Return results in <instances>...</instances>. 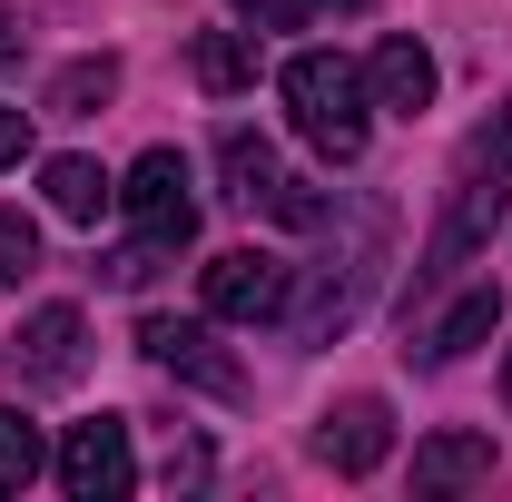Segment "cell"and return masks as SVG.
Wrapping results in <instances>:
<instances>
[{
  "instance_id": "cell-1",
  "label": "cell",
  "mask_w": 512,
  "mask_h": 502,
  "mask_svg": "<svg viewBox=\"0 0 512 502\" xmlns=\"http://www.w3.org/2000/svg\"><path fill=\"white\" fill-rule=\"evenodd\" d=\"M503 188H512V109H493V119L473 128V148L453 158L444 227H434V247L414 256V296H434L473 247H493V227H503Z\"/></svg>"
},
{
  "instance_id": "cell-2",
  "label": "cell",
  "mask_w": 512,
  "mask_h": 502,
  "mask_svg": "<svg viewBox=\"0 0 512 502\" xmlns=\"http://www.w3.org/2000/svg\"><path fill=\"white\" fill-rule=\"evenodd\" d=\"M276 89H286V119L296 138L335 158V168H355L365 158V138H375V89H365V69L335 60V50H296V60L276 69Z\"/></svg>"
},
{
  "instance_id": "cell-3",
  "label": "cell",
  "mask_w": 512,
  "mask_h": 502,
  "mask_svg": "<svg viewBox=\"0 0 512 502\" xmlns=\"http://www.w3.org/2000/svg\"><path fill=\"white\" fill-rule=\"evenodd\" d=\"M119 207H128V227H138L148 247L178 256L197 237V168L178 158V148H148V158L119 178Z\"/></svg>"
},
{
  "instance_id": "cell-4",
  "label": "cell",
  "mask_w": 512,
  "mask_h": 502,
  "mask_svg": "<svg viewBox=\"0 0 512 502\" xmlns=\"http://www.w3.org/2000/svg\"><path fill=\"white\" fill-rule=\"evenodd\" d=\"M286 296H296V266H286V256H266V247L207 256V315H217V325H276Z\"/></svg>"
},
{
  "instance_id": "cell-5",
  "label": "cell",
  "mask_w": 512,
  "mask_h": 502,
  "mask_svg": "<svg viewBox=\"0 0 512 502\" xmlns=\"http://www.w3.org/2000/svg\"><path fill=\"white\" fill-rule=\"evenodd\" d=\"M50 473H60L69 502H119L138 483V453H128V424L119 414H89V424H69L60 453H50Z\"/></svg>"
},
{
  "instance_id": "cell-6",
  "label": "cell",
  "mask_w": 512,
  "mask_h": 502,
  "mask_svg": "<svg viewBox=\"0 0 512 502\" xmlns=\"http://www.w3.org/2000/svg\"><path fill=\"white\" fill-rule=\"evenodd\" d=\"M138 355L158 365V375H178V384H197V394H247V375H237V355H217V335L197 325V315H148L138 325Z\"/></svg>"
},
{
  "instance_id": "cell-7",
  "label": "cell",
  "mask_w": 512,
  "mask_h": 502,
  "mask_svg": "<svg viewBox=\"0 0 512 502\" xmlns=\"http://www.w3.org/2000/svg\"><path fill=\"white\" fill-rule=\"evenodd\" d=\"M384 453H394V414H384V394H345V404L316 424V463H325V473H345V483H365Z\"/></svg>"
},
{
  "instance_id": "cell-8",
  "label": "cell",
  "mask_w": 512,
  "mask_h": 502,
  "mask_svg": "<svg viewBox=\"0 0 512 502\" xmlns=\"http://www.w3.org/2000/svg\"><path fill=\"white\" fill-rule=\"evenodd\" d=\"M20 375L30 384H79V365H89V325H79V306H40L30 325H20Z\"/></svg>"
},
{
  "instance_id": "cell-9",
  "label": "cell",
  "mask_w": 512,
  "mask_h": 502,
  "mask_svg": "<svg viewBox=\"0 0 512 502\" xmlns=\"http://www.w3.org/2000/svg\"><path fill=\"white\" fill-rule=\"evenodd\" d=\"M365 89H375V109H394V119H424L434 109V50L424 40H375Z\"/></svg>"
},
{
  "instance_id": "cell-10",
  "label": "cell",
  "mask_w": 512,
  "mask_h": 502,
  "mask_svg": "<svg viewBox=\"0 0 512 502\" xmlns=\"http://www.w3.org/2000/svg\"><path fill=\"white\" fill-rule=\"evenodd\" d=\"M40 197H50L60 227H99V217L119 207V178H109L99 158H40Z\"/></svg>"
},
{
  "instance_id": "cell-11",
  "label": "cell",
  "mask_w": 512,
  "mask_h": 502,
  "mask_svg": "<svg viewBox=\"0 0 512 502\" xmlns=\"http://www.w3.org/2000/svg\"><path fill=\"white\" fill-rule=\"evenodd\" d=\"M493 325H503V286H473V296H453V306L414 335V355H424V365H463V355H473Z\"/></svg>"
},
{
  "instance_id": "cell-12",
  "label": "cell",
  "mask_w": 512,
  "mask_h": 502,
  "mask_svg": "<svg viewBox=\"0 0 512 502\" xmlns=\"http://www.w3.org/2000/svg\"><path fill=\"white\" fill-rule=\"evenodd\" d=\"M473 483H493V434H434L414 443V493H473Z\"/></svg>"
},
{
  "instance_id": "cell-13",
  "label": "cell",
  "mask_w": 512,
  "mask_h": 502,
  "mask_svg": "<svg viewBox=\"0 0 512 502\" xmlns=\"http://www.w3.org/2000/svg\"><path fill=\"white\" fill-rule=\"evenodd\" d=\"M217 178H227L237 207H276V188H286V168H276V148H266L256 128H227V138H217Z\"/></svg>"
},
{
  "instance_id": "cell-14",
  "label": "cell",
  "mask_w": 512,
  "mask_h": 502,
  "mask_svg": "<svg viewBox=\"0 0 512 502\" xmlns=\"http://www.w3.org/2000/svg\"><path fill=\"white\" fill-rule=\"evenodd\" d=\"M188 69H197L207 99H237V89H256V40H247V30H197Z\"/></svg>"
},
{
  "instance_id": "cell-15",
  "label": "cell",
  "mask_w": 512,
  "mask_h": 502,
  "mask_svg": "<svg viewBox=\"0 0 512 502\" xmlns=\"http://www.w3.org/2000/svg\"><path fill=\"white\" fill-rule=\"evenodd\" d=\"M109 99H119V60H109V50H89V60H69L60 79H50V109H60V119H99Z\"/></svg>"
},
{
  "instance_id": "cell-16",
  "label": "cell",
  "mask_w": 512,
  "mask_h": 502,
  "mask_svg": "<svg viewBox=\"0 0 512 502\" xmlns=\"http://www.w3.org/2000/svg\"><path fill=\"white\" fill-rule=\"evenodd\" d=\"M40 463H50V443H40V424L0 404V493H20V483H30Z\"/></svg>"
},
{
  "instance_id": "cell-17",
  "label": "cell",
  "mask_w": 512,
  "mask_h": 502,
  "mask_svg": "<svg viewBox=\"0 0 512 502\" xmlns=\"http://www.w3.org/2000/svg\"><path fill=\"white\" fill-rule=\"evenodd\" d=\"M30 266H40V227H30L20 207H0V286H20Z\"/></svg>"
},
{
  "instance_id": "cell-18",
  "label": "cell",
  "mask_w": 512,
  "mask_h": 502,
  "mask_svg": "<svg viewBox=\"0 0 512 502\" xmlns=\"http://www.w3.org/2000/svg\"><path fill=\"white\" fill-rule=\"evenodd\" d=\"M325 0H237V20H256V30H306Z\"/></svg>"
},
{
  "instance_id": "cell-19",
  "label": "cell",
  "mask_w": 512,
  "mask_h": 502,
  "mask_svg": "<svg viewBox=\"0 0 512 502\" xmlns=\"http://www.w3.org/2000/svg\"><path fill=\"white\" fill-rule=\"evenodd\" d=\"M20 158H30V109L0 99V168H20Z\"/></svg>"
},
{
  "instance_id": "cell-20",
  "label": "cell",
  "mask_w": 512,
  "mask_h": 502,
  "mask_svg": "<svg viewBox=\"0 0 512 502\" xmlns=\"http://www.w3.org/2000/svg\"><path fill=\"white\" fill-rule=\"evenodd\" d=\"M188 483H207V453H197V443H178V453H168V493H188Z\"/></svg>"
},
{
  "instance_id": "cell-21",
  "label": "cell",
  "mask_w": 512,
  "mask_h": 502,
  "mask_svg": "<svg viewBox=\"0 0 512 502\" xmlns=\"http://www.w3.org/2000/svg\"><path fill=\"white\" fill-rule=\"evenodd\" d=\"M10 40H20V20H10V10H0V60H10Z\"/></svg>"
},
{
  "instance_id": "cell-22",
  "label": "cell",
  "mask_w": 512,
  "mask_h": 502,
  "mask_svg": "<svg viewBox=\"0 0 512 502\" xmlns=\"http://www.w3.org/2000/svg\"><path fill=\"white\" fill-rule=\"evenodd\" d=\"M503 404H512V355H503Z\"/></svg>"
},
{
  "instance_id": "cell-23",
  "label": "cell",
  "mask_w": 512,
  "mask_h": 502,
  "mask_svg": "<svg viewBox=\"0 0 512 502\" xmlns=\"http://www.w3.org/2000/svg\"><path fill=\"white\" fill-rule=\"evenodd\" d=\"M335 10H365V0H335Z\"/></svg>"
}]
</instances>
